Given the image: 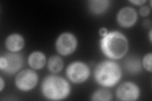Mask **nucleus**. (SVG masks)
<instances>
[{
    "label": "nucleus",
    "mask_w": 152,
    "mask_h": 101,
    "mask_svg": "<svg viewBox=\"0 0 152 101\" xmlns=\"http://www.w3.org/2000/svg\"><path fill=\"white\" fill-rule=\"evenodd\" d=\"M99 47L102 53L112 60H120L124 57L129 50V41L121 32L111 31L102 37Z\"/></svg>",
    "instance_id": "f257e3e1"
},
{
    "label": "nucleus",
    "mask_w": 152,
    "mask_h": 101,
    "mask_svg": "<svg viewBox=\"0 0 152 101\" xmlns=\"http://www.w3.org/2000/svg\"><path fill=\"white\" fill-rule=\"evenodd\" d=\"M122 76L120 65L112 60H104L98 62L93 72L94 80L104 88L115 86L121 81Z\"/></svg>",
    "instance_id": "f03ea898"
},
{
    "label": "nucleus",
    "mask_w": 152,
    "mask_h": 101,
    "mask_svg": "<svg viewBox=\"0 0 152 101\" xmlns=\"http://www.w3.org/2000/svg\"><path fill=\"white\" fill-rule=\"evenodd\" d=\"M41 90L42 95L46 99L58 101L69 97L71 92V87L69 81L62 76L50 75L42 80Z\"/></svg>",
    "instance_id": "7ed1b4c3"
},
{
    "label": "nucleus",
    "mask_w": 152,
    "mask_h": 101,
    "mask_svg": "<svg viewBox=\"0 0 152 101\" xmlns=\"http://www.w3.org/2000/svg\"><path fill=\"white\" fill-rule=\"evenodd\" d=\"M65 74L71 82L75 84L84 83L89 78L91 71L89 66L83 61H76L66 67Z\"/></svg>",
    "instance_id": "20e7f679"
},
{
    "label": "nucleus",
    "mask_w": 152,
    "mask_h": 101,
    "mask_svg": "<svg viewBox=\"0 0 152 101\" xmlns=\"http://www.w3.org/2000/svg\"><path fill=\"white\" fill-rule=\"evenodd\" d=\"M77 37L71 32H64L58 36L55 42V48L58 53L63 56L72 54L77 49Z\"/></svg>",
    "instance_id": "39448f33"
},
{
    "label": "nucleus",
    "mask_w": 152,
    "mask_h": 101,
    "mask_svg": "<svg viewBox=\"0 0 152 101\" xmlns=\"http://www.w3.org/2000/svg\"><path fill=\"white\" fill-rule=\"evenodd\" d=\"M39 81V76L34 70L26 69L19 71L15 76L16 87L22 92H28L34 89Z\"/></svg>",
    "instance_id": "423d86ee"
},
{
    "label": "nucleus",
    "mask_w": 152,
    "mask_h": 101,
    "mask_svg": "<svg viewBox=\"0 0 152 101\" xmlns=\"http://www.w3.org/2000/svg\"><path fill=\"white\" fill-rule=\"evenodd\" d=\"M140 89L136 84L131 81L123 82L116 90V97L121 101H136L140 97Z\"/></svg>",
    "instance_id": "0eeeda50"
},
{
    "label": "nucleus",
    "mask_w": 152,
    "mask_h": 101,
    "mask_svg": "<svg viewBox=\"0 0 152 101\" xmlns=\"http://www.w3.org/2000/svg\"><path fill=\"white\" fill-rule=\"evenodd\" d=\"M6 61V66L2 71L7 75H12L19 71L24 64L23 56L18 52H8L3 55Z\"/></svg>",
    "instance_id": "6e6552de"
},
{
    "label": "nucleus",
    "mask_w": 152,
    "mask_h": 101,
    "mask_svg": "<svg viewBox=\"0 0 152 101\" xmlns=\"http://www.w3.org/2000/svg\"><path fill=\"white\" fill-rule=\"evenodd\" d=\"M117 22L124 28H130L134 26L137 20V13L131 7L121 8L117 14Z\"/></svg>",
    "instance_id": "1a4fd4ad"
},
{
    "label": "nucleus",
    "mask_w": 152,
    "mask_h": 101,
    "mask_svg": "<svg viewBox=\"0 0 152 101\" xmlns=\"http://www.w3.org/2000/svg\"><path fill=\"white\" fill-rule=\"evenodd\" d=\"M4 44L10 52H18L24 47L25 41L21 34L13 33L6 38Z\"/></svg>",
    "instance_id": "9d476101"
},
{
    "label": "nucleus",
    "mask_w": 152,
    "mask_h": 101,
    "mask_svg": "<svg viewBox=\"0 0 152 101\" xmlns=\"http://www.w3.org/2000/svg\"><path fill=\"white\" fill-rule=\"evenodd\" d=\"M110 3L109 0H90L88 2V8L93 15H101L108 11Z\"/></svg>",
    "instance_id": "9b49d317"
},
{
    "label": "nucleus",
    "mask_w": 152,
    "mask_h": 101,
    "mask_svg": "<svg viewBox=\"0 0 152 101\" xmlns=\"http://www.w3.org/2000/svg\"><path fill=\"white\" fill-rule=\"evenodd\" d=\"M27 62L32 70H41L45 66L47 60L43 52L39 51H33L27 58Z\"/></svg>",
    "instance_id": "f8f14e48"
},
{
    "label": "nucleus",
    "mask_w": 152,
    "mask_h": 101,
    "mask_svg": "<svg viewBox=\"0 0 152 101\" xmlns=\"http://www.w3.org/2000/svg\"><path fill=\"white\" fill-rule=\"evenodd\" d=\"M124 66L126 70L130 74L136 75L142 71L141 61L136 56H129L126 57Z\"/></svg>",
    "instance_id": "ddd939ff"
},
{
    "label": "nucleus",
    "mask_w": 152,
    "mask_h": 101,
    "mask_svg": "<svg viewBox=\"0 0 152 101\" xmlns=\"http://www.w3.org/2000/svg\"><path fill=\"white\" fill-rule=\"evenodd\" d=\"M47 67L51 73L53 74L58 73L63 70L64 61L58 55H53L48 60Z\"/></svg>",
    "instance_id": "4468645a"
},
{
    "label": "nucleus",
    "mask_w": 152,
    "mask_h": 101,
    "mask_svg": "<svg viewBox=\"0 0 152 101\" xmlns=\"http://www.w3.org/2000/svg\"><path fill=\"white\" fill-rule=\"evenodd\" d=\"M112 99V92L104 87L95 90L91 96V100L93 101H110Z\"/></svg>",
    "instance_id": "2eb2a0df"
},
{
    "label": "nucleus",
    "mask_w": 152,
    "mask_h": 101,
    "mask_svg": "<svg viewBox=\"0 0 152 101\" xmlns=\"http://www.w3.org/2000/svg\"><path fill=\"white\" fill-rule=\"evenodd\" d=\"M151 60H152V53L151 52H149V53L146 54L144 56L143 58H142L141 61L142 66L144 68V69L150 72V73H151L152 71Z\"/></svg>",
    "instance_id": "dca6fc26"
},
{
    "label": "nucleus",
    "mask_w": 152,
    "mask_h": 101,
    "mask_svg": "<svg viewBox=\"0 0 152 101\" xmlns=\"http://www.w3.org/2000/svg\"><path fill=\"white\" fill-rule=\"evenodd\" d=\"M150 8H149L148 6L147 5H142L141 7L139 10V13L141 17H146L147 16H148L150 13Z\"/></svg>",
    "instance_id": "f3484780"
},
{
    "label": "nucleus",
    "mask_w": 152,
    "mask_h": 101,
    "mask_svg": "<svg viewBox=\"0 0 152 101\" xmlns=\"http://www.w3.org/2000/svg\"><path fill=\"white\" fill-rule=\"evenodd\" d=\"M129 3L134 4L137 6H142L146 2L145 0H134V1H129Z\"/></svg>",
    "instance_id": "a211bd4d"
},
{
    "label": "nucleus",
    "mask_w": 152,
    "mask_h": 101,
    "mask_svg": "<svg viewBox=\"0 0 152 101\" xmlns=\"http://www.w3.org/2000/svg\"><path fill=\"white\" fill-rule=\"evenodd\" d=\"M108 33L107 28L105 27H102L99 29V35L102 37L105 36L107 33Z\"/></svg>",
    "instance_id": "6ab92c4d"
},
{
    "label": "nucleus",
    "mask_w": 152,
    "mask_h": 101,
    "mask_svg": "<svg viewBox=\"0 0 152 101\" xmlns=\"http://www.w3.org/2000/svg\"><path fill=\"white\" fill-rule=\"evenodd\" d=\"M4 86H5L4 81L2 76H0V92H2L3 89L4 88Z\"/></svg>",
    "instance_id": "aec40b11"
},
{
    "label": "nucleus",
    "mask_w": 152,
    "mask_h": 101,
    "mask_svg": "<svg viewBox=\"0 0 152 101\" xmlns=\"http://www.w3.org/2000/svg\"><path fill=\"white\" fill-rule=\"evenodd\" d=\"M151 33H152V31H151V30L150 31V33H149V37H150V41L151 42V40H152V39H151Z\"/></svg>",
    "instance_id": "412c9836"
}]
</instances>
